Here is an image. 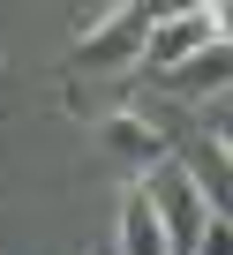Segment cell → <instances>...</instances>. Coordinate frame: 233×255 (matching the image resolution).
I'll return each instance as SVG.
<instances>
[{"instance_id":"6da1fadb","label":"cell","mask_w":233,"mask_h":255,"mask_svg":"<svg viewBox=\"0 0 233 255\" xmlns=\"http://www.w3.org/2000/svg\"><path fill=\"white\" fill-rule=\"evenodd\" d=\"M151 38H158V8H143V0H128V8H105V15L75 38L68 75H75V83H83V75H128V68H143Z\"/></svg>"},{"instance_id":"7a4b0ae2","label":"cell","mask_w":233,"mask_h":255,"mask_svg":"<svg viewBox=\"0 0 233 255\" xmlns=\"http://www.w3.org/2000/svg\"><path fill=\"white\" fill-rule=\"evenodd\" d=\"M98 150H105L113 173H128V180H151L158 165H173L166 128H158L143 105H105V113H98Z\"/></svg>"},{"instance_id":"3957f363","label":"cell","mask_w":233,"mask_h":255,"mask_svg":"<svg viewBox=\"0 0 233 255\" xmlns=\"http://www.w3.org/2000/svg\"><path fill=\"white\" fill-rule=\"evenodd\" d=\"M211 45H226V30H218V8H173V15H158V38H151V53H143V75H173V68H188V60H203Z\"/></svg>"},{"instance_id":"277c9868","label":"cell","mask_w":233,"mask_h":255,"mask_svg":"<svg viewBox=\"0 0 233 255\" xmlns=\"http://www.w3.org/2000/svg\"><path fill=\"white\" fill-rule=\"evenodd\" d=\"M143 188H151V203H158V218H166L173 248H181V255H196V240H203V225H211L218 210H211V203L196 195V180L181 173V158H173V165H158V173H151Z\"/></svg>"},{"instance_id":"5b68a950","label":"cell","mask_w":233,"mask_h":255,"mask_svg":"<svg viewBox=\"0 0 233 255\" xmlns=\"http://www.w3.org/2000/svg\"><path fill=\"white\" fill-rule=\"evenodd\" d=\"M113 255H181L143 180H128V188H121V203H113Z\"/></svg>"},{"instance_id":"8992f818","label":"cell","mask_w":233,"mask_h":255,"mask_svg":"<svg viewBox=\"0 0 233 255\" xmlns=\"http://www.w3.org/2000/svg\"><path fill=\"white\" fill-rule=\"evenodd\" d=\"M158 90H166V105H226L233 98V45H211L203 60L173 68Z\"/></svg>"},{"instance_id":"52a82bcc","label":"cell","mask_w":233,"mask_h":255,"mask_svg":"<svg viewBox=\"0 0 233 255\" xmlns=\"http://www.w3.org/2000/svg\"><path fill=\"white\" fill-rule=\"evenodd\" d=\"M181 173L196 180V195H203L218 218H233V150H226V143L188 135V143H181Z\"/></svg>"},{"instance_id":"ba28073f","label":"cell","mask_w":233,"mask_h":255,"mask_svg":"<svg viewBox=\"0 0 233 255\" xmlns=\"http://www.w3.org/2000/svg\"><path fill=\"white\" fill-rule=\"evenodd\" d=\"M196 255H233V218H211L203 240H196Z\"/></svg>"}]
</instances>
